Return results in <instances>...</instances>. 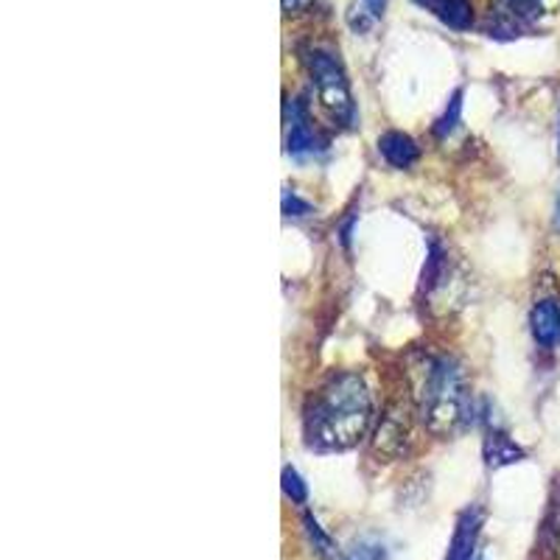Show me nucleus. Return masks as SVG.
Segmentation results:
<instances>
[{"label": "nucleus", "mask_w": 560, "mask_h": 560, "mask_svg": "<svg viewBox=\"0 0 560 560\" xmlns=\"http://www.w3.org/2000/svg\"><path fill=\"white\" fill-rule=\"evenodd\" d=\"M373 395L359 373H337L306 401L303 434L314 452H348L370 432Z\"/></svg>", "instance_id": "nucleus-1"}, {"label": "nucleus", "mask_w": 560, "mask_h": 560, "mask_svg": "<svg viewBox=\"0 0 560 560\" xmlns=\"http://www.w3.org/2000/svg\"><path fill=\"white\" fill-rule=\"evenodd\" d=\"M415 412L434 438H448L471 415V395L452 357H427L415 370Z\"/></svg>", "instance_id": "nucleus-2"}, {"label": "nucleus", "mask_w": 560, "mask_h": 560, "mask_svg": "<svg viewBox=\"0 0 560 560\" xmlns=\"http://www.w3.org/2000/svg\"><path fill=\"white\" fill-rule=\"evenodd\" d=\"M306 70L323 113L337 127H353V121H357V102H353L348 73H345L337 54L328 51V48H308Z\"/></svg>", "instance_id": "nucleus-3"}, {"label": "nucleus", "mask_w": 560, "mask_h": 560, "mask_svg": "<svg viewBox=\"0 0 560 560\" xmlns=\"http://www.w3.org/2000/svg\"><path fill=\"white\" fill-rule=\"evenodd\" d=\"M407 446H409L407 409H404L401 404H393V407L384 409L376 432H373V452H376V457L395 459L407 452Z\"/></svg>", "instance_id": "nucleus-4"}, {"label": "nucleus", "mask_w": 560, "mask_h": 560, "mask_svg": "<svg viewBox=\"0 0 560 560\" xmlns=\"http://www.w3.org/2000/svg\"><path fill=\"white\" fill-rule=\"evenodd\" d=\"M319 149V135L314 129L308 107L300 98L287 102V154L292 158H308Z\"/></svg>", "instance_id": "nucleus-5"}, {"label": "nucleus", "mask_w": 560, "mask_h": 560, "mask_svg": "<svg viewBox=\"0 0 560 560\" xmlns=\"http://www.w3.org/2000/svg\"><path fill=\"white\" fill-rule=\"evenodd\" d=\"M485 513L479 504H468L457 516V524H454L452 544H448L446 560H474L477 555L479 535H482Z\"/></svg>", "instance_id": "nucleus-6"}, {"label": "nucleus", "mask_w": 560, "mask_h": 560, "mask_svg": "<svg viewBox=\"0 0 560 560\" xmlns=\"http://www.w3.org/2000/svg\"><path fill=\"white\" fill-rule=\"evenodd\" d=\"M378 154L387 160V166L404 172V168H412L420 160V147L412 135L401 132V129H389L378 138Z\"/></svg>", "instance_id": "nucleus-7"}, {"label": "nucleus", "mask_w": 560, "mask_h": 560, "mask_svg": "<svg viewBox=\"0 0 560 560\" xmlns=\"http://www.w3.org/2000/svg\"><path fill=\"white\" fill-rule=\"evenodd\" d=\"M482 457H485V465H488V468L499 471V468H508V465L522 463V459L527 457V452H524V448L518 446L516 440L510 438L508 432H502V429H490V432L485 434Z\"/></svg>", "instance_id": "nucleus-8"}, {"label": "nucleus", "mask_w": 560, "mask_h": 560, "mask_svg": "<svg viewBox=\"0 0 560 560\" xmlns=\"http://www.w3.org/2000/svg\"><path fill=\"white\" fill-rule=\"evenodd\" d=\"M529 328L541 348H555L560 339V306L555 300H538L529 312Z\"/></svg>", "instance_id": "nucleus-9"}, {"label": "nucleus", "mask_w": 560, "mask_h": 560, "mask_svg": "<svg viewBox=\"0 0 560 560\" xmlns=\"http://www.w3.org/2000/svg\"><path fill=\"white\" fill-rule=\"evenodd\" d=\"M420 7H427L440 23H446L454 32H468L474 26L471 0H420Z\"/></svg>", "instance_id": "nucleus-10"}, {"label": "nucleus", "mask_w": 560, "mask_h": 560, "mask_svg": "<svg viewBox=\"0 0 560 560\" xmlns=\"http://www.w3.org/2000/svg\"><path fill=\"white\" fill-rule=\"evenodd\" d=\"M384 9H387V0H350L348 14V26L353 34H370L373 28L382 23Z\"/></svg>", "instance_id": "nucleus-11"}, {"label": "nucleus", "mask_w": 560, "mask_h": 560, "mask_svg": "<svg viewBox=\"0 0 560 560\" xmlns=\"http://www.w3.org/2000/svg\"><path fill=\"white\" fill-rule=\"evenodd\" d=\"M300 522H303V529H306L308 541H312L314 552H317L319 558L323 560L337 558V544H334L331 535L325 533V527L317 522V516H314V513L303 510V518H300Z\"/></svg>", "instance_id": "nucleus-12"}, {"label": "nucleus", "mask_w": 560, "mask_h": 560, "mask_svg": "<svg viewBox=\"0 0 560 560\" xmlns=\"http://www.w3.org/2000/svg\"><path fill=\"white\" fill-rule=\"evenodd\" d=\"M544 538H547L549 552L560 560V477L555 479L552 493H549V510H547V522H544Z\"/></svg>", "instance_id": "nucleus-13"}, {"label": "nucleus", "mask_w": 560, "mask_h": 560, "mask_svg": "<svg viewBox=\"0 0 560 560\" xmlns=\"http://www.w3.org/2000/svg\"><path fill=\"white\" fill-rule=\"evenodd\" d=\"M342 560H389V549L382 538L362 535V538H357V541L345 549Z\"/></svg>", "instance_id": "nucleus-14"}, {"label": "nucleus", "mask_w": 560, "mask_h": 560, "mask_svg": "<svg viewBox=\"0 0 560 560\" xmlns=\"http://www.w3.org/2000/svg\"><path fill=\"white\" fill-rule=\"evenodd\" d=\"M459 118H463V90H454L452 98H448L446 109H443V115H440L438 121H434L432 132L434 138H448V135L457 129Z\"/></svg>", "instance_id": "nucleus-15"}, {"label": "nucleus", "mask_w": 560, "mask_h": 560, "mask_svg": "<svg viewBox=\"0 0 560 560\" xmlns=\"http://www.w3.org/2000/svg\"><path fill=\"white\" fill-rule=\"evenodd\" d=\"M280 485H283V493H287V499L292 504H306L308 502L306 482H303V477H300L294 468H283V474H280Z\"/></svg>", "instance_id": "nucleus-16"}, {"label": "nucleus", "mask_w": 560, "mask_h": 560, "mask_svg": "<svg viewBox=\"0 0 560 560\" xmlns=\"http://www.w3.org/2000/svg\"><path fill=\"white\" fill-rule=\"evenodd\" d=\"M541 7L544 0H502V9H508L510 14H516L522 23L538 18V14H541Z\"/></svg>", "instance_id": "nucleus-17"}, {"label": "nucleus", "mask_w": 560, "mask_h": 560, "mask_svg": "<svg viewBox=\"0 0 560 560\" xmlns=\"http://www.w3.org/2000/svg\"><path fill=\"white\" fill-rule=\"evenodd\" d=\"M280 205H283V217H289V219H303L314 210L306 199H300L294 191H283V202Z\"/></svg>", "instance_id": "nucleus-18"}, {"label": "nucleus", "mask_w": 560, "mask_h": 560, "mask_svg": "<svg viewBox=\"0 0 560 560\" xmlns=\"http://www.w3.org/2000/svg\"><path fill=\"white\" fill-rule=\"evenodd\" d=\"M308 7H312V0H283V12L287 14H298Z\"/></svg>", "instance_id": "nucleus-19"}, {"label": "nucleus", "mask_w": 560, "mask_h": 560, "mask_svg": "<svg viewBox=\"0 0 560 560\" xmlns=\"http://www.w3.org/2000/svg\"><path fill=\"white\" fill-rule=\"evenodd\" d=\"M555 224H558L560 230V194H558V205H555Z\"/></svg>", "instance_id": "nucleus-20"}, {"label": "nucleus", "mask_w": 560, "mask_h": 560, "mask_svg": "<svg viewBox=\"0 0 560 560\" xmlns=\"http://www.w3.org/2000/svg\"><path fill=\"white\" fill-rule=\"evenodd\" d=\"M477 560H485V558H477Z\"/></svg>", "instance_id": "nucleus-21"}, {"label": "nucleus", "mask_w": 560, "mask_h": 560, "mask_svg": "<svg viewBox=\"0 0 560 560\" xmlns=\"http://www.w3.org/2000/svg\"><path fill=\"white\" fill-rule=\"evenodd\" d=\"M418 3H420V0H418Z\"/></svg>", "instance_id": "nucleus-22"}]
</instances>
